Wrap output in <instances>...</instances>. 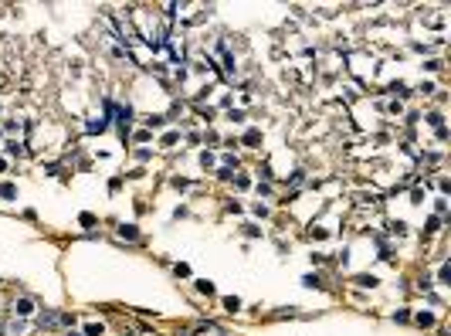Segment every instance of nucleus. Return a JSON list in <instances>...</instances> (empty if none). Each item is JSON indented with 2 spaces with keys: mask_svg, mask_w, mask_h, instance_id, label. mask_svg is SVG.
<instances>
[{
  "mask_svg": "<svg viewBox=\"0 0 451 336\" xmlns=\"http://www.w3.org/2000/svg\"><path fill=\"white\" fill-rule=\"evenodd\" d=\"M119 234H122V238H129V241H136V238H139V231H136L132 224H122V227H119Z\"/></svg>",
  "mask_w": 451,
  "mask_h": 336,
  "instance_id": "nucleus-1",
  "label": "nucleus"
},
{
  "mask_svg": "<svg viewBox=\"0 0 451 336\" xmlns=\"http://www.w3.org/2000/svg\"><path fill=\"white\" fill-rule=\"evenodd\" d=\"M417 323H421V326H431L434 316H431V313H421V316H417Z\"/></svg>",
  "mask_w": 451,
  "mask_h": 336,
  "instance_id": "nucleus-2",
  "label": "nucleus"
},
{
  "mask_svg": "<svg viewBox=\"0 0 451 336\" xmlns=\"http://www.w3.org/2000/svg\"><path fill=\"white\" fill-rule=\"evenodd\" d=\"M85 333H92V336H98V333H102V326H98V323H89V326H85Z\"/></svg>",
  "mask_w": 451,
  "mask_h": 336,
  "instance_id": "nucleus-3",
  "label": "nucleus"
}]
</instances>
